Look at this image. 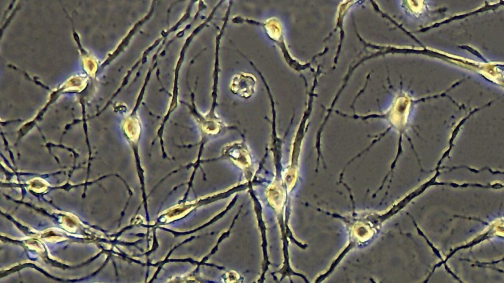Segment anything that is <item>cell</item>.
<instances>
[{
  "label": "cell",
  "instance_id": "cell-1",
  "mask_svg": "<svg viewBox=\"0 0 504 283\" xmlns=\"http://www.w3.org/2000/svg\"><path fill=\"white\" fill-rule=\"evenodd\" d=\"M255 78L252 74L241 73L234 76L231 83L232 91L244 98L249 97L254 91Z\"/></svg>",
  "mask_w": 504,
  "mask_h": 283
}]
</instances>
